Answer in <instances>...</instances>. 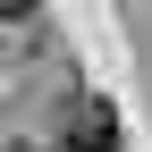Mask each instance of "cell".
I'll return each instance as SVG.
<instances>
[{
    "label": "cell",
    "mask_w": 152,
    "mask_h": 152,
    "mask_svg": "<svg viewBox=\"0 0 152 152\" xmlns=\"http://www.w3.org/2000/svg\"><path fill=\"white\" fill-rule=\"evenodd\" d=\"M68 152H118V118H110L102 102H85L76 127H68Z\"/></svg>",
    "instance_id": "obj_1"
},
{
    "label": "cell",
    "mask_w": 152,
    "mask_h": 152,
    "mask_svg": "<svg viewBox=\"0 0 152 152\" xmlns=\"http://www.w3.org/2000/svg\"><path fill=\"white\" fill-rule=\"evenodd\" d=\"M26 9H34V0H0V17H26Z\"/></svg>",
    "instance_id": "obj_2"
}]
</instances>
